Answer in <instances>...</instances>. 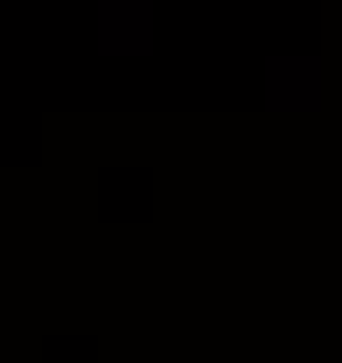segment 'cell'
<instances>
[{
	"label": "cell",
	"mask_w": 342,
	"mask_h": 363,
	"mask_svg": "<svg viewBox=\"0 0 342 363\" xmlns=\"http://www.w3.org/2000/svg\"><path fill=\"white\" fill-rule=\"evenodd\" d=\"M98 56H154L161 43V14H154V0H98Z\"/></svg>",
	"instance_id": "obj_1"
},
{
	"label": "cell",
	"mask_w": 342,
	"mask_h": 363,
	"mask_svg": "<svg viewBox=\"0 0 342 363\" xmlns=\"http://www.w3.org/2000/svg\"><path fill=\"white\" fill-rule=\"evenodd\" d=\"M265 105L314 112L321 105V56H265Z\"/></svg>",
	"instance_id": "obj_2"
}]
</instances>
